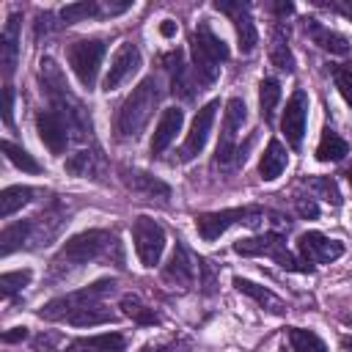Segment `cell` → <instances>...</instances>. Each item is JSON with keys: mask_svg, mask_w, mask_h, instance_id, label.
I'll return each mask as SVG.
<instances>
[{"mask_svg": "<svg viewBox=\"0 0 352 352\" xmlns=\"http://www.w3.org/2000/svg\"><path fill=\"white\" fill-rule=\"evenodd\" d=\"M116 319H118L116 311H110V308L102 305V302H94V305H85V308L74 311L66 322L74 324V327H96V324H110V322H116Z\"/></svg>", "mask_w": 352, "mask_h": 352, "instance_id": "cell-27", "label": "cell"}, {"mask_svg": "<svg viewBox=\"0 0 352 352\" xmlns=\"http://www.w3.org/2000/svg\"><path fill=\"white\" fill-rule=\"evenodd\" d=\"M346 154H349L346 140H344L338 132L324 129V132H322V140H319V146H316V160H319V162H338V160H344Z\"/></svg>", "mask_w": 352, "mask_h": 352, "instance_id": "cell-29", "label": "cell"}, {"mask_svg": "<svg viewBox=\"0 0 352 352\" xmlns=\"http://www.w3.org/2000/svg\"><path fill=\"white\" fill-rule=\"evenodd\" d=\"M305 121H308V96H305L302 88H297L289 96L286 110H283V118H280V129H283L286 143L292 148H300L302 135H305Z\"/></svg>", "mask_w": 352, "mask_h": 352, "instance_id": "cell-17", "label": "cell"}, {"mask_svg": "<svg viewBox=\"0 0 352 352\" xmlns=\"http://www.w3.org/2000/svg\"><path fill=\"white\" fill-rule=\"evenodd\" d=\"M297 212L302 214V217H316L319 214V206L314 204V198H297Z\"/></svg>", "mask_w": 352, "mask_h": 352, "instance_id": "cell-44", "label": "cell"}, {"mask_svg": "<svg viewBox=\"0 0 352 352\" xmlns=\"http://www.w3.org/2000/svg\"><path fill=\"white\" fill-rule=\"evenodd\" d=\"M264 223V209L250 204V206H236V209H220V212H206L195 217V228L201 234V239L214 242L220 234H226L231 226H248V228H258Z\"/></svg>", "mask_w": 352, "mask_h": 352, "instance_id": "cell-6", "label": "cell"}, {"mask_svg": "<svg viewBox=\"0 0 352 352\" xmlns=\"http://www.w3.org/2000/svg\"><path fill=\"white\" fill-rule=\"evenodd\" d=\"M245 118H248V107L239 96L228 99L226 102V116H223V129H220V140H217V154H214V162L220 168H228L231 162H239L242 154L236 151V138L245 126Z\"/></svg>", "mask_w": 352, "mask_h": 352, "instance_id": "cell-8", "label": "cell"}, {"mask_svg": "<svg viewBox=\"0 0 352 352\" xmlns=\"http://www.w3.org/2000/svg\"><path fill=\"white\" fill-rule=\"evenodd\" d=\"M289 341L294 352H327L324 341L314 333V330H302V327H292L289 330Z\"/></svg>", "mask_w": 352, "mask_h": 352, "instance_id": "cell-35", "label": "cell"}, {"mask_svg": "<svg viewBox=\"0 0 352 352\" xmlns=\"http://www.w3.org/2000/svg\"><path fill=\"white\" fill-rule=\"evenodd\" d=\"M165 60L170 63L168 72H170V91H173V94L190 99L195 91H201V85H198V80H195V74H192V66H184V63H182V50H173Z\"/></svg>", "mask_w": 352, "mask_h": 352, "instance_id": "cell-23", "label": "cell"}, {"mask_svg": "<svg viewBox=\"0 0 352 352\" xmlns=\"http://www.w3.org/2000/svg\"><path fill=\"white\" fill-rule=\"evenodd\" d=\"M349 184H352V173H349Z\"/></svg>", "mask_w": 352, "mask_h": 352, "instance_id": "cell-50", "label": "cell"}, {"mask_svg": "<svg viewBox=\"0 0 352 352\" xmlns=\"http://www.w3.org/2000/svg\"><path fill=\"white\" fill-rule=\"evenodd\" d=\"M201 270H204V292L212 294L214 292V270L209 261H201Z\"/></svg>", "mask_w": 352, "mask_h": 352, "instance_id": "cell-45", "label": "cell"}, {"mask_svg": "<svg viewBox=\"0 0 352 352\" xmlns=\"http://www.w3.org/2000/svg\"><path fill=\"white\" fill-rule=\"evenodd\" d=\"M341 346H344V352H352V338H349V336L341 338Z\"/></svg>", "mask_w": 352, "mask_h": 352, "instance_id": "cell-49", "label": "cell"}, {"mask_svg": "<svg viewBox=\"0 0 352 352\" xmlns=\"http://www.w3.org/2000/svg\"><path fill=\"white\" fill-rule=\"evenodd\" d=\"M302 28H305V36H308L316 47H322L324 52H333V55H346V52H349V41H346V36H341L338 30L322 25L319 19L308 16V19H302Z\"/></svg>", "mask_w": 352, "mask_h": 352, "instance_id": "cell-20", "label": "cell"}, {"mask_svg": "<svg viewBox=\"0 0 352 352\" xmlns=\"http://www.w3.org/2000/svg\"><path fill=\"white\" fill-rule=\"evenodd\" d=\"M234 286H236V292L239 294H248L250 300H256L264 311H270V314H286V302L275 294V292H270L267 286H258V283H253V280H245V278H234Z\"/></svg>", "mask_w": 352, "mask_h": 352, "instance_id": "cell-25", "label": "cell"}, {"mask_svg": "<svg viewBox=\"0 0 352 352\" xmlns=\"http://www.w3.org/2000/svg\"><path fill=\"white\" fill-rule=\"evenodd\" d=\"M270 60H272V66L278 72H286V74L294 72V55H292L289 41H286V36H283L280 28L272 30V38H270Z\"/></svg>", "mask_w": 352, "mask_h": 352, "instance_id": "cell-30", "label": "cell"}, {"mask_svg": "<svg viewBox=\"0 0 352 352\" xmlns=\"http://www.w3.org/2000/svg\"><path fill=\"white\" fill-rule=\"evenodd\" d=\"M3 154H6L16 168H22L25 173H38V170H41V165H38L22 146H16V143H11V140H3Z\"/></svg>", "mask_w": 352, "mask_h": 352, "instance_id": "cell-38", "label": "cell"}, {"mask_svg": "<svg viewBox=\"0 0 352 352\" xmlns=\"http://www.w3.org/2000/svg\"><path fill=\"white\" fill-rule=\"evenodd\" d=\"M297 250H300V256L308 267L311 264H330L338 256H344V245L338 239H330V236L319 234V231H305L297 242Z\"/></svg>", "mask_w": 352, "mask_h": 352, "instance_id": "cell-16", "label": "cell"}, {"mask_svg": "<svg viewBox=\"0 0 352 352\" xmlns=\"http://www.w3.org/2000/svg\"><path fill=\"white\" fill-rule=\"evenodd\" d=\"M182 124H184V113L179 107H165L151 135V154H162L173 143L176 132H182Z\"/></svg>", "mask_w": 352, "mask_h": 352, "instance_id": "cell-22", "label": "cell"}, {"mask_svg": "<svg viewBox=\"0 0 352 352\" xmlns=\"http://www.w3.org/2000/svg\"><path fill=\"white\" fill-rule=\"evenodd\" d=\"M214 8L231 16L234 30H236V41H239V52H242V55H250V52L256 50V44H258V30H256V25H253L250 6L242 3V0H234V3H228V0H217Z\"/></svg>", "mask_w": 352, "mask_h": 352, "instance_id": "cell-11", "label": "cell"}, {"mask_svg": "<svg viewBox=\"0 0 352 352\" xmlns=\"http://www.w3.org/2000/svg\"><path fill=\"white\" fill-rule=\"evenodd\" d=\"M121 311H124V316H129L138 324H157L160 322V316L154 314V308H148L138 294H124Z\"/></svg>", "mask_w": 352, "mask_h": 352, "instance_id": "cell-34", "label": "cell"}, {"mask_svg": "<svg viewBox=\"0 0 352 352\" xmlns=\"http://www.w3.org/2000/svg\"><path fill=\"white\" fill-rule=\"evenodd\" d=\"M66 170L74 173V176H94L99 170V154L82 148V151H77L66 160Z\"/></svg>", "mask_w": 352, "mask_h": 352, "instance_id": "cell-36", "label": "cell"}, {"mask_svg": "<svg viewBox=\"0 0 352 352\" xmlns=\"http://www.w3.org/2000/svg\"><path fill=\"white\" fill-rule=\"evenodd\" d=\"M116 280L113 278H102L91 286H82V289H74V292H66L60 297H52L47 305H41L38 316L47 319V322H60V319H69L74 311L85 308V305H94V302H102L107 294L116 292Z\"/></svg>", "mask_w": 352, "mask_h": 352, "instance_id": "cell-5", "label": "cell"}, {"mask_svg": "<svg viewBox=\"0 0 352 352\" xmlns=\"http://www.w3.org/2000/svg\"><path fill=\"white\" fill-rule=\"evenodd\" d=\"M28 239H30V220L8 223L0 234V256H11L14 250L28 248Z\"/></svg>", "mask_w": 352, "mask_h": 352, "instance_id": "cell-28", "label": "cell"}, {"mask_svg": "<svg viewBox=\"0 0 352 352\" xmlns=\"http://www.w3.org/2000/svg\"><path fill=\"white\" fill-rule=\"evenodd\" d=\"M314 3L322 6V8H330L336 14H341L346 19H352V0H314Z\"/></svg>", "mask_w": 352, "mask_h": 352, "instance_id": "cell-41", "label": "cell"}, {"mask_svg": "<svg viewBox=\"0 0 352 352\" xmlns=\"http://www.w3.org/2000/svg\"><path fill=\"white\" fill-rule=\"evenodd\" d=\"M38 80H41V88L44 94L50 96L52 102V110H58L66 121H69V129H72V138L77 140H85L91 135V118H88V110L82 107V102L72 94L60 66L52 60V58H41L38 63Z\"/></svg>", "mask_w": 352, "mask_h": 352, "instance_id": "cell-1", "label": "cell"}, {"mask_svg": "<svg viewBox=\"0 0 352 352\" xmlns=\"http://www.w3.org/2000/svg\"><path fill=\"white\" fill-rule=\"evenodd\" d=\"M102 58H104V41L102 38H80V41L69 44V66L77 74L82 88H88V91L94 88Z\"/></svg>", "mask_w": 352, "mask_h": 352, "instance_id": "cell-9", "label": "cell"}, {"mask_svg": "<svg viewBox=\"0 0 352 352\" xmlns=\"http://www.w3.org/2000/svg\"><path fill=\"white\" fill-rule=\"evenodd\" d=\"M3 121L11 126L14 124V88L6 85L3 88Z\"/></svg>", "mask_w": 352, "mask_h": 352, "instance_id": "cell-43", "label": "cell"}, {"mask_svg": "<svg viewBox=\"0 0 352 352\" xmlns=\"http://www.w3.org/2000/svg\"><path fill=\"white\" fill-rule=\"evenodd\" d=\"M66 223V214L60 209H50L44 214H36L30 217V239H28V250H36V248H47L63 228Z\"/></svg>", "mask_w": 352, "mask_h": 352, "instance_id": "cell-19", "label": "cell"}, {"mask_svg": "<svg viewBox=\"0 0 352 352\" xmlns=\"http://www.w3.org/2000/svg\"><path fill=\"white\" fill-rule=\"evenodd\" d=\"M33 278L30 270H14V272H3L0 275V294L3 297H11L14 292H19L22 286H28Z\"/></svg>", "mask_w": 352, "mask_h": 352, "instance_id": "cell-39", "label": "cell"}, {"mask_svg": "<svg viewBox=\"0 0 352 352\" xmlns=\"http://www.w3.org/2000/svg\"><path fill=\"white\" fill-rule=\"evenodd\" d=\"M118 176H121L124 187H126L132 195H138L140 201H162V204H165V201L170 198V187H168L162 179H157V176H151V173H146V170L121 165V168H118Z\"/></svg>", "mask_w": 352, "mask_h": 352, "instance_id": "cell-14", "label": "cell"}, {"mask_svg": "<svg viewBox=\"0 0 352 352\" xmlns=\"http://www.w3.org/2000/svg\"><path fill=\"white\" fill-rule=\"evenodd\" d=\"M305 184H308V190H311L316 198H322V201H327V204H333V206L341 204V192H338V187H336V182H333L330 176H314V179H308Z\"/></svg>", "mask_w": 352, "mask_h": 352, "instance_id": "cell-37", "label": "cell"}, {"mask_svg": "<svg viewBox=\"0 0 352 352\" xmlns=\"http://www.w3.org/2000/svg\"><path fill=\"white\" fill-rule=\"evenodd\" d=\"M160 33H162V36H168V38H170V36H173V33H176V22H173V19H165V22H162V25H160Z\"/></svg>", "mask_w": 352, "mask_h": 352, "instance_id": "cell-48", "label": "cell"}, {"mask_svg": "<svg viewBox=\"0 0 352 352\" xmlns=\"http://www.w3.org/2000/svg\"><path fill=\"white\" fill-rule=\"evenodd\" d=\"M36 132L41 138V143L52 151V154H63L69 140H72V129H69V121L58 113V110H41L36 116Z\"/></svg>", "mask_w": 352, "mask_h": 352, "instance_id": "cell-15", "label": "cell"}, {"mask_svg": "<svg viewBox=\"0 0 352 352\" xmlns=\"http://www.w3.org/2000/svg\"><path fill=\"white\" fill-rule=\"evenodd\" d=\"M140 69V50L132 44V41H124L118 50H116V55H113V60H110V69H107V74H104V91L110 94V91H116V88H121L135 72Z\"/></svg>", "mask_w": 352, "mask_h": 352, "instance_id": "cell-18", "label": "cell"}, {"mask_svg": "<svg viewBox=\"0 0 352 352\" xmlns=\"http://www.w3.org/2000/svg\"><path fill=\"white\" fill-rule=\"evenodd\" d=\"M333 80H336V88L338 94L346 99V104L352 107V66H338L333 72Z\"/></svg>", "mask_w": 352, "mask_h": 352, "instance_id": "cell-40", "label": "cell"}, {"mask_svg": "<svg viewBox=\"0 0 352 352\" xmlns=\"http://www.w3.org/2000/svg\"><path fill=\"white\" fill-rule=\"evenodd\" d=\"M91 16H107V3H94V0H82V3H72L60 8V19L63 25H74Z\"/></svg>", "mask_w": 352, "mask_h": 352, "instance_id": "cell-32", "label": "cell"}, {"mask_svg": "<svg viewBox=\"0 0 352 352\" xmlns=\"http://www.w3.org/2000/svg\"><path fill=\"white\" fill-rule=\"evenodd\" d=\"M160 80L157 77H146L140 80L132 94L124 99V104L118 107V116H116V135L121 140H135L146 124L151 121L157 104H160Z\"/></svg>", "mask_w": 352, "mask_h": 352, "instance_id": "cell-3", "label": "cell"}, {"mask_svg": "<svg viewBox=\"0 0 352 352\" xmlns=\"http://www.w3.org/2000/svg\"><path fill=\"white\" fill-rule=\"evenodd\" d=\"M16 60H19V14L14 11L6 19L3 33H0V66H3V74L6 77L14 74Z\"/></svg>", "mask_w": 352, "mask_h": 352, "instance_id": "cell-21", "label": "cell"}, {"mask_svg": "<svg viewBox=\"0 0 352 352\" xmlns=\"http://www.w3.org/2000/svg\"><path fill=\"white\" fill-rule=\"evenodd\" d=\"M113 250H118V242L110 231H102V228L82 231V234L66 239L63 248L55 253V258L50 264V278H66L69 272H74Z\"/></svg>", "mask_w": 352, "mask_h": 352, "instance_id": "cell-2", "label": "cell"}, {"mask_svg": "<svg viewBox=\"0 0 352 352\" xmlns=\"http://www.w3.org/2000/svg\"><path fill=\"white\" fill-rule=\"evenodd\" d=\"M146 352H182L176 344H157V346H146Z\"/></svg>", "mask_w": 352, "mask_h": 352, "instance_id": "cell-47", "label": "cell"}, {"mask_svg": "<svg viewBox=\"0 0 352 352\" xmlns=\"http://www.w3.org/2000/svg\"><path fill=\"white\" fill-rule=\"evenodd\" d=\"M190 55H192V74L204 91L206 85H212L220 77V63L228 60V47L209 28V22H198V28L192 30V38H190Z\"/></svg>", "mask_w": 352, "mask_h": 352, "instance_id": "cell-4", "label": "cell"}, {"mask_svg": "<svg viewBox=\"0 0 352 352\" xmlns=\"http://www.w3.org/2000/svg\"><path fill=\"white\" fill-rule=\"evenodd\" d=\"M217 107H220V102L212 99V102H206V104L195 113L192 126H190V132H187V138H184V146H182V151H179V160H182V162H190L192 157H198V154L204 151V146H206V140H209V132H212V124H214V116H217Z\"/></svg>", "mask_w": 352, "mask_h": 352, "instance_id": "cell-12", "label": "cell"}, {"mask_svg": "<svg viewBox=\"0 0 352 352\" xmlns=\"http://www.w3.org/2000/svg\"><path fill=\"white\" fill-rule=\"evenodd\" d=\"M132 242H135V253H138L140 264L154 267V264H160L162 250H165V228L157 220L140 214L132 223Z\"/></svg>", "mask_w": 352, "mask_h": 352, "instance_id": "cell-10", "label": "cell"}, {"mask_svg": "<svg viewBox=\"0 0 352 352\" xmlns=\"http://www.w3.org/2000/svg\"><path fill=\"white\" fill-rule=\"evenodd\" d=\"M286 165H289V154H286L283 143H280V140H270V143H267V151L261 154V162H258L261 179H264V182H275V179L286 170Z\"/></svg>", "mask_w": 352, "mask_h": 352, "instance_id": "cell-26", "label": "cell"}, {"mask_svg": "<svg viewBox=\"0 0 352 352\" xmlns=\"http://www.w3.org/2000/svg\"><path fill=\"white\" fill-rule=\"evenodd\" d=\"M36 195L33 187H22V184H14V187H6L3 195H0V217L8 220L14 212H19L25 204H30Z\"/></svg>", "mask_w": 352, "mask_h": 352, "instance_id": "cell-31", "label": "cell"}, {"mask_svg": "<svg viewBox=\"0 0 352 352\" xmlns=\"http://www.w3.org/2000/svg\"><path fill=\"white\" fill-rule=\"evenodd\" d=\"M126 341L121 333H99V336H85L74 338L66 344L63 352H124Z\"/></svg>", "mask_w": 352, "mask_h": 352, "instance_id": "cell-24", "label": "cell"}, {"mask_svg": "<svg viewBox=\"0 0 352 352\" xmlns=\"http://www.w3.org/2000/svg\"><path fill=\"white\" fill-rule=\"evenodd\" d=\"M28 338V327H11L3 333V344H16V341H25Z\"/></svg>", "mask_w": 352, "mask_h": 352, "instance_id": "cell-46", "label": "cell"}, {"mask_svg": "<svg viewBox=\"0 0 352 352\" xmlns=\"http://www.w3.org/2000/svg\"><path fill=\"white\" fill-rule=\"evenodd\" d=\"M234 250L239 256H270L272 261H278L283 270H294V272H308L311 267H305V261H300L297 256H292L286 250V242L280 234L270 231V234H261V236H248V239H239L234 242Z\"/></svg>", "mask_w": 352, "mask_h": 352, "instance_id": "cell-7", "label": "cell"}, {"mask_svg": "<svg viewBox=\"0 0 352 352\" xmlns=\"http://www.w3.org/2000/svg\"><path fill=\"white\" fill-rule=\"evenodd\" d=\"M195 275H198V264H195L192 253L187 250L184 242H176V248H173L168 264L162 267V280H165L170 289L187 292V289L195 286Z\"/></svg>", "mask_w": 352, "mask_h": 352, "instance_id": "cell-13", "label": "cell"}, {"mask_svg": "<svg viewBox=\"0 0 352 352\" xmlns=\"http://www.w3.org/2000/svg\"><path fill=\"white\" fill-rule=\"evenodd\" d=\"M58 341H60L58 333H41L38 338H33V352H55Z\"/></svg>", "mask_w": 352, "mask_h": 352, "instance_id": "cell-42", "label": "cell"}, {"mask_svg": "<svg viewBox=\"0 0 352 352\" xmlns=\"http://www.w3.org/2000/svg\"><path fill=\"white\" fill-rule=\"evenodd\" d=\"M280 102V82L275 77H264L258 82V107H261V118L270 121L275 116V107Z\"/></svg>", "mask_w": 352, "mask_h": 352, "instance_id": "cell-33", "label": "cell"}]
</instances>
